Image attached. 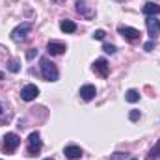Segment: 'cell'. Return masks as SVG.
Returning a JSON list of instances; mask_svg holds the SVG:
<instances>
[{"instance_id":"cell-1","label":"cell","mask_w":160,"mask_h":160,"mask_svg":"<svg viewBox=\"0 0 160 160\" xmlns=\"http://www.w3.org/2000/svg\"><path fill=\"white\" fill-rule=\"evenodd\" d=\"M41 65V77L47 80V82H56V80L60 78V71H58V67H56V63L54 62H50L48 58H41L39 62Z\"/></svg>"},{"instance_id":"cell-2","label":"cell","mask_w":160,"mask_h":160,"mask_svg":"<svg viewBox=\"0 0 160 160\" xmlns=\"http://www.w3.org/2000/svg\"><path fill=\"white\" fill-rule=\"evenodd\" d=\"M26 153H28V157H38L41 153V147H43V142H41V134L38 130H34V132H30V136H28V140H26Z\"/></svg>"},{"instance_id":"cell-3","label":"cell","mask_w":160,"mask_h":160,"mask_svg":"<svg viewBox=\"0 0 160 160\" xmlns=\"http://www.w3.org/2000/svg\"><path fill=\"white\" fill-rule=\"evenodd\" d=\"M30 32H32V22H21L19 26H15L11 30L9 36H11V41L13 43H22V41H26Z\"/></svg>"},{"instance_id":"cell-4","label":"cell","mask_w":160,"mask_h":160,"mask_svg":"<svg viewBox=\"0 0 160 160\" xmlns=\"http://www.w3.org/2000/svg\"><path fill=\"white\" fill-rule=\"evenodd\" d=\"M19 145H21V138H19L15 132H8V134L2 138V151L8 153V155L15 153Z\"/></svg>"},{"instance_id":"cell-5","label":"cell","mask_w":160,"mask_h":160,"mask_svg":"<svg viewBox=\"0 0 160 160\" xmlns=\"http://www.w3.org/2000/svg\"><path fill=\"white\" fill-rule=\"evenodd\" d=\"M91 71H93L97 77L106 78V77H108V73H110V65H108V62H106L104 58H99V60H95V62H93Z\"/></svg>"},{"instance_id":"cell-6","label":"cell","mask_w":160,"mask_h":160,"mask_svg":"<svg viewBox=\"0 0 160 160\" xmlns=\"http://www.w3.org/2000/svg\"><path fill=\"white\" fill-rule=\"evenodd\" d=\"M118 32H119L121 38H125V39L130 41V43H132V41H138L140 36H142L140 30H136V28H132V26H123V24L118 26Z\"/></svg>"},{"instance_id":"cell-7","label":"cell","mask_w":160,"mask_h":160,"mask_svg":"<svg viewBox=\"0 0 160 160\" xmlns=\"http://www.w3.org/2000/svg\"><path fill=\"white\" fill-rule=\"evenodd\" d=\"M38 95H39V88H38L36 84H26V86L21 89V99L26 101V102L38 99Z\"/></svg>"},{"instance_id":"cell-8","label":"cell","mask_w":160,"mask_h":160,"mask_svg":"<svg viewBox=\"0 0 160 160\" xmlns=\"http://www.w3.org/2000/svg\"><path fill=\"white\" fill-rule=\"evenodd\" d=\"M47 50H48V54H50V56H62V54L67 50V45H65L63 41L52 39V41H48V43H47Z\"/></svg>"},{"instance_id":"cell-9","label":"cell","mask_w":160,"mask_h":160,"mask_svg":"<svg viewBox=\"0 0 160 160\" xmlns=\"http://www.w3.org/2000/svg\"><path fill=\"white\" fill-rule=\"evenodd\" d=\"M145 26H147V34H149V38L155 41L157 39V36L160 34V21L157 17H147L145 19Z\"/></svg>"},{"instance_id":"cell-10","label":"cell","mask_w":160,"mask_h":160,"mask_svg":"<svg viewBox=\"0 0 160 160\" xmlns=\"http://www.w3.org/2000/svg\"><path fill=\"white\" fill-rule=\"evenodd\" d=\"M78 95H80V99L86 101V102H88V101H93L95 95H97V88H95L93 84H84V86L80 88Z\"/></svg>"},{"instance_id":"cell-11","label":"cell","mask_w":160,"mask_h":160,"mask_svg":"<svg viewBox=\"0 0 160 160\" xmlns=\"http://www.w3.org/2000/svg\"><path fill=\"white\" fill-rule=\"evenodd\" d=\"M75 6H77V11L82 13L86 19H93V17H95V11L88 6V2H86V0H77V4H75Z\"/></svg>"},{"instance_id":"cell-12","label":"cell","mask_w":160,"mask_h":160,"mask_svg":"<svg viewBox=\"0 0 160 160\" xmlns=\"http://www.w3.org/2000/svg\"><path fill=\"white\" fill-rule=\"evenodd\" d=\"M142 11H143L145 17H157V15H160V6L155 4V2H145Z\"/></svg>"},{"instance_id":"cell-13","label":"cell","mask_w":160,"mask_h":160,"mask_svg":"<svg viewBox=\"0 0 160 160\" xmlns=\"http://www.w3.org/2000/svg\"><path fill=\"white\" fill-rule=\"evenodd\" d=\"M63 155L67 157L69 160H77L82 157V149H80L78 145H65V149H63Z\"/></svg>"},{"instance_id":"cell-14","label":"cell","mask_w":160,"mask_h":160,"mask_svg":"<svg viewBox=\"0 0 160 160\" xmlns=\"http://www.w3.org/2000/svg\"><path fill=\"white\" fill-rule=\"evenodd\" d=\"M60 30L65 32V34H75L77 32V24L73 21H69V19H62L60 21Z\"/></svg>"},{"instance_id":"cell-15","label":"cell","mask_w":160,"mask_h":160,"mask_svg":"<svg viewBox=\"0 0 160 160\" xmlns=\"http://www.w3.org/2000/svg\"><path fill=\"white\" fill-rule=\"evenodd\" d=\"M125 101L127 102H138L140 101V91L138 89H128L125 93Z\"/></svg>"},{"instance_id":"cell-16","label":"cell","mask_w":160,"mask_h":160,"mask_svg":"<svg viewBox=\"0 0 160 160\" xmlns=\"http://www.w3.org/2000/svg\"><path fill=\"white\" fill-rule=\"evenodd\" d=\"M8 71H9V73H19V71H21V62H19L17 58L9 60V63H8Z\"/></svg>"},{"instance_id":"cell-17","label":"cell","mask_w":160,"mask_h":160,"mask_svg":"<svg viewBox=\"0 0 160 160\" xmlns=\"http://www.w3.org/2000/svg\"><path fill=\"white\" fill-rule=\"evenodd\" d=\"M149 160H160V140L155 143V147L149 153Z\"/></svg>"},{"instance_id":"cell-18","label":"cell","mask_w":160,"mask_h":160,"mask_svg":"<svg viewBox=\"0 0 160 160\" xmlns=\"http://www.w3.org/2000/svg\"><path fill=\"white\" fill-rule=\"evenodd\" d=\"M102 50H104L106 54H116V52H118V47H116V45H108V43H106V45H102Z\"/></svg>"},{"instance_id":"cell-19","label":"cell","mask_w":160,"mask_h":160,"mask_svg":"<svg viewBox=\"0 0 160 160\" xmlns=\"http://www.w3.org/2000/svg\"><path fill=\"white\" fill-rule=\"evenodd\" d=\"M140 118H142V112L140 110H130L128 112V119L130 121H138Z\"/></svg>"},{"instance_id":"cell-20","label":"cell","mask_w":160,"mask_h":160,"mask_svg":"<svg viewBox=\"0 0 160 160\" xmlns=\"http://www.w3.org/2000/svg\"><path fill=\"white\" fill-rule=\"evenodd\" d=\"M104 36H106L104 30H95V32H93V39H97V41H102L104 39Z\"/></svg>"},{"instance_id":"cell-21","label":"cell","mask_w":160,"mask_h":160,"mask_svg":"<svg viewBox=\"0 0 160 160\" xmlns=\"http://www.w3.org/2000/svg\"><path fill=\"white\" fill-rule=\"evenodd\" d=\"M38 54H39V50H38V48H28V50H26V58H28V60H34Z\"/></svg>"},{"instance_id":"cell-22","label":"cell","mask_w":160,"mask_h":160,"mask_svg":"<svg viewBox=\"0 0 160 160\" xmlns=\"http://www.w3.org/2000/svg\"><path fill=\"white\" fill-rule=\"evenodd\" d=\"M127 157H128L127 153H114L112 155V160H125Z\"/></svg>"},{"instance_id":"cell-23","label":"cell","mask_w":160,"mask_h":160,"mask_svg":"<svg viewBox=\"0 0 160 160\" xmlns=\"http://www.w3.org/2000/svg\"><path fill=\"white\" fill-rule=\"evenodd\" d=\"M153 47H155V41H153V39L149 41V43H145V45H143V48H145V50H153Z\"/></svg>"},{"instance_id":"cell-24","label":"cell","mask_w":160,"mask_h":160,"mask_svg":"<svg viewBox=\"0 0 160 160\" xmlns=\"http://www.w3.org/2000/svg\"><path fill=\"white\" fill-rule=\"evenodd\" d=\"M52 2H54V4H63L65 0H52Z\"/></svg>"},{"instance_id":"cell-25","label":"cell","mask_w":160,"mask_h":160,"mask_svg":"<svg viewBox=\"0 0 160 160\" xmlns=\"http://www.w3.org/2000/svg\"><path fill=\"white\" fill-rule=\"evenodd\" d=\"M2 112H4V106H2V104H0V116H2Z\"/></svg>"},{"instance_id":"cell-26","label":"cell","mask_w":160,"mask_h":160,"mask_svg":"<svg viewBox=\"0 0 160 160\" xmlns=\"http://www.w3.org/2000/svg\"><path fill=\"white\" fill-rule=\"evenodd\" d=\"M4 78V73H2V71H0V80Z\"/></svg>"},{"instance_id":"cell-27","label":"cell","mask_w":160,"mask_h":160,"mask_svg":"<svg viewBox=\"0 0 160 160\" xmlns=\"http://www.w3.org/2000/svg\"><path fill=\"white\" fill-rule=\"evenodd\" d=\"M43 160H54V158H43Z\"/></svg>"},{"instance_id":"cell-28","label":"cell","mask_w":160,"mask_h":160,"mask_svg":"<svg viewBox=\"0 0 160 160\" xmlns=\"http://www.w3.org/2000/svg\"><path fill=\"white\" fill-rule=\"evenodd\" d=\"M130 160H136V158H130Z\"/></svg>"}]
</instances>
